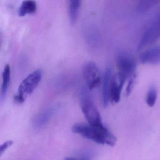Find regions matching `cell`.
I'll return each mask as SVG.
<instances>
[{"instance_id": "1", "label": "cell", "mask_w": 160, "mask_h": 160, "mask_svg": "<svg viewBox=\"0 0 160 160\" xmlns=\"http://www.w3.org/2000/svg\"><path fill=\"white\" fill-rule=\"evenodd\" d=\"M72 131L98 144L113 147L117 142L114 135L104 124L97 126L89 123H76L73 125Z\"/></svg>"}, {"instance_id": "2", "label": "cell", "mask_w": 160, "mask_h": 160, "mask_svg": "<svg viewBox=\"0 0 160 160\" xmlns=\"http://www.w3.org/2000/svg\"><path fill=\"white\" fill-rule=\"evenodd\" d=\"M42 79V72L36 70L30 74L21 82L18 88V93L14 96V100L18 104L23 103L38 87Z\"/></svg>"}, {"instance_id": "3", "label": "cell", "mask_w": 160, "mask_h": 160, "mask_svg": "<svg viewBox=\"0 0 160 160\" xmlns=\"http://www.w3.org/2000/svg\"><path fill=\"white\" fill-rule=\"evenodd\" d=\"M81 106L82 112L90 124L93 125H103L101 115L92 100L88 94H82Z\"/></svg>"}, {"instance_id": "4", "label": "cell", "mask_w": 160, "mask_h": 160, "mask_svg": "<svg viewBox=\"0 0 160 160\" xmlns=\"http://www.w3.org/2000/svg\"><path fill=\"white\" fill-rule=\"evenodd\" d=\"M83 75L90 90L93 89L100 85L101 81V73L97 65L94 62H89L84 65Z\"/></svg>"}, {"instance_id": "5", "label": "cell", "mask_w": 160, "mask_h": 160, "mask_svg": "<svg viewBox=\"0 0 160 160\" xmlns=\"http://www.w3.org/2000/svg\"><path fill=\"white\" fill-rule=\"evenodd\" d=\"M117 66L118 72L130 78L136 73L137 64L135 59L130 54L122 53L117 58Z\"/></svg>"}, {"instance_id": "6", "label": "cell", "mask_w": 160, "mask_h": 160, "mask_svg": "<svg viewBox=\"0 0 160 160\" xmlns=\"http://www.w3.org/2000/svg\"><path fill=\"white\" fill-rule=\"evenodd\" d=\"M127 78L120 72L112 77L110 89V102L112 103H117L120 100L122 91Z\"/></svg>"}, {"instance_id": "7", "label": "cell", "mask_w": 160, "mask_h": 160, "mask_svg": "<svg viewBox=\"0 0 160 160\" xmlns=\"http://www.w3.org/2000/svg\"><path fill=\"white\" fill-rule=\"evenodd\" d=\"M160 34V20L149 28L143 34L138 46V50H140L154 42Z\"/></svg>"}, {"instance_id": "8", "label": "cell", "mask_w": 160, "mask_h": 160, "mask_svg": "<svg viewBox=\"0 0 160 160\" xmlns=\"http://www.w3.org/2000/svg\"><path fill=\"white\" fill-rule=\"evenodd\" d=\"M140 60L143 63L157 65L160 63V47L152 48L144 52L140 56Z\"/></svg>"}, {"instance_id": "9", "label": "cell", "mask_w": 160, "mask_h": 160, "mask_svg": "<svg viewBox=\"0 0 160 160\" xmlns=\"http://www.w3.org/2000/svg\"><path fill=\"white\" fill-rule=\"evenodd\" d=\"M112 77V70L110 67H108L105 72L102 91L103 105L105 108L108 106L110 102V86Z\"/></svg>"}, {"instance_id": "10", "label": "cell", "mask_w": 160, "mask_h": 160, "mask_svg": "<svg viewBox=\"0 0 160 160\" xmlns=\"http://www.w3.org/2000/svg\"><path fill=\"white\" fill-rule=\"evenodd\" d=\"M57 110V107H52L37 115L33 120V126L40 128L45 125Z\"/></svg>"}, {"instance_id": "11", "label": "cell", "mask_w": 160, "mask_h": 160, "mask_svg": "<svg viewBox=\"0 0 160 160\" xmlns=\"http://www.w3.org/2000/svg\"><path fill=\"white\" fill-rule=\"evenodd\" d=\"M37 9V3L34 0H25L19 8L18 15L23 17L27 14H32L36 12Z\"/></svg>"}, {"instance_id": "12", "label": "cell", "mask_w": 160, "mask_h": 160, "mask_svg": "<svg viewBox=\"0 0 160 160\" xmlns=\"http://www.w3.org/2000/svg\"><path fill=\"white\" fill-rule=\"evenodd\" d=\"M11 78V68L9 64L5 66L2 73V86L1 99L2 102H3L6 98L7 91L9 88Z\"/></svg>"}, {"instance_id": "13", "label": "cell", "mask_w": 160, "mask_h": 160, "mask_svg": "<svg viewBox=\"0 0 160 160\" xmlns=\"http://www.w3.org/2000/svg\"><path fill=\"white\" fill-rule=\"evenodd\" d=\"M81 2V0H69L70 20L72 24H74L77 19Z\"/></svg>"}, {"instance_id": "14", "label": "cell", "mask_w": 160, "mask_h": 160, "mask_svg": "<svg viewBox=\"0 0 160 160\" xmlns=\"http://www.w3.org/2000/svg\"><path fill=\"white\" fill-rule=\"evenodd\" d=\"M157 90L155 86H152L149 89L146 98V103L148 106L152 107L155 105L157 100Z\"/></svg>"}, {"instance_id": "15", "label": "cell", "mask_w": 160, "mask_h": 160, "mask_svg": "<svg viewBox=\"0 0 160 160\" xmlns=\"http://www.w3.org/2000/svg\"><path fill=\"white\" fill-rule=\"evenodd\" d=\"M91 153L88 150H83L76 152L75 154L72 157L67 158L66 159H80V160H89L91 159Z\"/></svg>"}, {"instance_id": "16", "label": "cell", "mask_w": 160, "mask_h": 160, "mask_svg": "<svg viewBox=\"0 0 160 160\" xmlns=\"http://www.w3.org/2000/svg\"><path fill=\"white\" fill-rule=\"evenodd\" d=\"M136 78V73L129 78V81L125 90V95L126 96H129L132 92L135 84Z\"/></svg>"}, {"instance_id": "17", "label": "cell", "mask_w": 160, "mask_h": 160, "mask_svg": "<svg viewBox=\"0 0 160 160\" xmlns=\"http://www.w3.org/2000/svg\"><path fill=\"white\" fill-rule=\"evenodd\" d=\"M13 143L12 140H8L3 143L0 147V156H1L3 152L9 148L11 147Z\"/></svg>"}, {"instance_id": "18", "label": "cell", "mask_w": 160, "mask_h": 160, "mask_svg": "<svg viewBox=\"0 0 160 160\" xmlns=\"http://www.w3.org/2000/svg\"><path fill=\"white\" fill-rule=\"evenodd\" d=\"M159 20H160V19H159Z\"/></svg>"}]
</instances>
